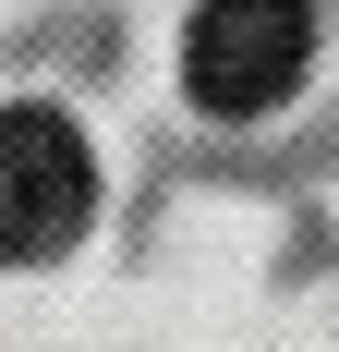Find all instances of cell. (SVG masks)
I'll return each instance as SVG.
<instances>
[{
  "instance_id": "obj_1",
  "label": "cell",
  "mask_w": 339,
  "mask_h": 352,
  "mask_svg": "<svg viewBox=\"0 0 339 352\" xmlns=\"http://www.w3.org/2000/svg\"><path fill=\"white\" fill-rule=\"evenodd\" d=\"M97 207V158L61 109L12 98L0 109V255H61Z\"/></svg>"
},
{
  "instance_id": "obj_2",
  "label": "cell",
  "mask_w": 339,
  "mask_h": 352,
  "mask_svg": "<svg viewBox=\"0 0 339 352\" xmlns=\"http://www.w3.org/2000/svg\"><path fill=\"white\" fill-rule=\"evenodd\" d=\"M315 61V12L303 0H206L182 36V85L206 109H279Z\"/></svg>"
}]
</instances>
